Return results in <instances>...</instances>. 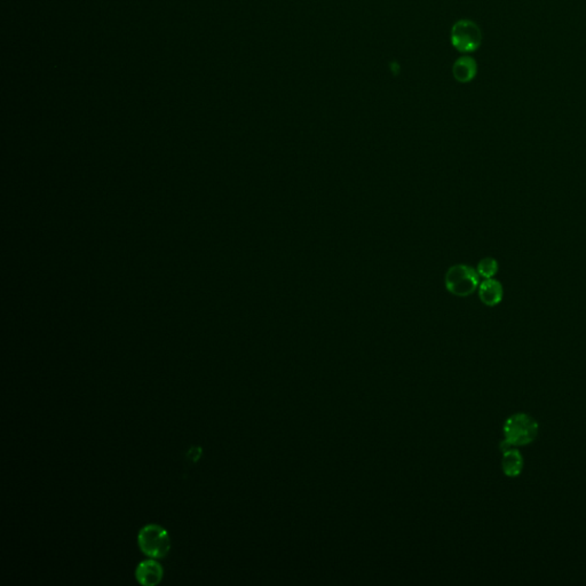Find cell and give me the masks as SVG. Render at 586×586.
Instances as JSON below:
<instances>
[{"label": "cell", "mask_w": 586, "mask_h": 586, "mask_svg": "<svg viewBox=\"0 0 586 586\" xmlns=\"http://www.w3.org/2000/svg\"><path fill=\"white\" fill-rule=\"evenodd\" d=\"M477 289L480 300L488 307H495L501 304L504 297L503 286L495 279H487L481 283Z\"/></svg>", "instance_id": "7"}, {"label": "cell", "mask_w": 586, "mask_h": 586, "mask_svg": "<svg viewBox=\"0 0 586 586\" xmlns=\"http://www.w3.org/2000/svg\"><path fill=\"white\" fill-rule=\"evenodd\" d=\"M501 450L503 453L501 468L505 475L510 477H518L523 468V455L513 446L501 442Z\"/></svg>", "instance_id": "5"}, {"label": "cell", "mask_w": 586, "mask_h": 586, "mask_svg": "<svg viewBox=\"0 0 586 586\" xmlns=\"http://www.w3.org/2000/svg\"><path fill=\"white\" fill-rule=\"evenodd\" d=\"M499 262L495 258L492 257H487V258L481 259L479 264H477V271L479 276L483 277L484 280L487 279H494L496 274L499 273Z\"/></svg>", "instance_id": "9"}, {"label": "cell", "mask_w": 586, "mask_h": 586, "mask_svg": "<svg viewBox=\"0 0 586 586\" xmlns=\"http://www.w3.org/2000/svg\"><path fill=\"white\" fill-rule=\"evenodd\" d=\"M138 543L140 550L152 559H161L170 552V536L161 525H145L138 535Z\"/></svg>", "instance_id": "3"}, {"label": "cell", "mask_w": 586, "mask_h": 586, "mask_svg": "<svg viewBox=\"0 0 586 586\" xmlns=\"http://www.w3.org/2000/svg\"><path fill=\"white\" fill-rule=\"evenodd\" d=\"M477 73V61L472 56L464 55L455 62L453 67V77L462 84L470 83L475 78Z\"/></svg>", "instance_id": "8"}, {"label": "cell", "mask_w": 586, "mask_h": 586, "mask_svg": "<svg viewBox=\"0 0 586 586\" xmlns=\"http://www.w3.org/2000/svg\"><path fill=\"white\" fill-rule=\"evenodd\" d=\"M504 440L510 446H525L532 444L538 433V424L525 413H514L504 424Z\"/></svg>", "instance_id": "2"}, {"label": "cell", "mask_w": 586, "mask_h": 586, "mask_svg": "<svg viewBox=\"0 0 586 586\" xmlns=\"http://www.w3.org/2000/svg\"><path fill=\"white\" fill-rule=\"evenodd\" d=\"M480 276L477 269L468 264H453L446 271L444 276L446 289L459 298H466L473 295L480 286Z\"/></svg>", "instance_id": "1"}, {"label": "cell", "mask_w": 586, "mask_h": 586, "mask_svg": "<svg viewBox=\"0 0 586 586\" xmlns=\"http://www.w3.org/2000/svg\"><path fill=\"white\" fill-rule=\"evenodd\" d=\"M164 571L156 560H146L139 563L135 570V578L142 585L152 586L161 583Z\"/></svg>", "instance_id": "6"}, {"label": "cell", "mask_w": 586, "mask_h": 586, "mask_svg": "<svg viewBox=\"0 0 586 586\" xmlns=\"http://www.w3.org/2000/svg\"><path fill=\"white\" fill-rule=\"evenodd\" d=\"M450 39L459 52L472 53L477 51L482 43V31L475 22L464 18L453 25Z\"/></svg>", "instance_id": "4"}]
</instances>
